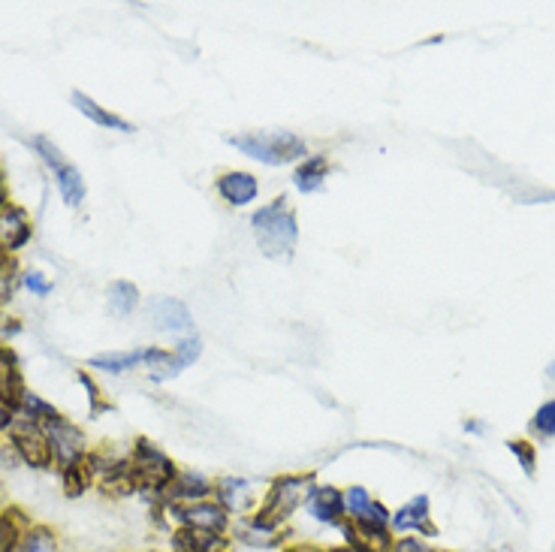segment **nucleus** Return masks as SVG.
I'll use <instances>...</instances> for the list:
<instances>
[{"label":"nucleus","instance_id":"obj_1","mask_svg":"<svg viewBox=\"0 0 555 552\" xmlns=\"http://www.w3.org/2000/svg\"><path fill=\"white\" fill-rule=\"evenodd\" d=\"M254 236L257 245L263 248L266 257H290L299 239V227H296V215L287 206V200H275L266 209H260L254 215Z\"/></svg>","mask_w":555,"mask_h":552},{"label":"nucleus","instance_id":"obj_2","mask_svg":"<svg viewBox=\"0 0 555 552\" xmlns=\"http://www.w3.org/2000/svg\"><path fill=\"white\" fill-rule=\"evenodd\" d=\"M230 145L269 166H281L305 154V142L287 130H251L242 136H230Z\"/></svg>","mask_w":555,"mask_h":552},{"label":"nucleus","instance_id":"obj_3","mask_svg":"<svg viewBox=\"0 0 555 552\" xmlns=\"http://www.w3.org/2000/svg\"><path fill=\"white\" fill-rule=\"evenodd\" d=\"M308 492H311V477H281V480L272 483V489H269L266 501L260 504V510L251 513L248 519L254 525L278 534V528L287 522V516L308 498Z\"/></svg>","mask_w":555,"mask_h":552},{"label":"nucleus","instance_id":"obj_4","mask_svg":"<svg viewBox=\"0 0 555 552\" xmlns=\"http://www.w3.org/2000/svg\"><path fill=\"white\" fill-rule=\"evenodd\" d=\"M130 474H133V483L136 489L142 492H157L163 495L166 486L175 480V465L145 438H139L133 444V456H130Z\"/></svg>","mask_w":555,"mask_h":552},{"label":"nucleus","instance_id":"obj_5","mask_svg":"<svg viewBox=\"0 0 555 552\" xmlns=\"http://www.w3.org/2000/svg\"><path fill=\"white\" fill-rule=\"evenodd\" d=\"M169 510L178 519V528H197V531H212V534H227L230 531V510L221 507L218 501H194V504H169Z\"/></svg>","mask_w":555,"mask_h":552},{"label":"nucleus","instance_id":"obj_6","mask_svg":"<svg viewBox=\"0 0 555 552\" xmlns=\"http://www.w3.org/2000/svg\"><path fill=\"white\" fill-rule=\"evenodd\" d=\"M13 444L19 450V456L31 465V468H49L52 465V444L46 438V432L34 423V420H16L10 426Z\"/></svg>","mask_w":555,"mask_h":552},{"label":"nucleus","instance_id":"obj_7","mask_svg":"<svg viewBox=\"0 0 555 552\" xmlns=\"http://www.w3.org/2000/svg\"><path fill=\"white\" fill-rule=\"evenodd\" d=\"M46 438H49V444H52V456L67 468V465H73V462H79L82 456H85V435L70 423V420H64L61 414L58 417H52V420H46Z\"/></svg>","mask_w":555,"mask_h":552},{"label":"nucleus","instance_id":"obj_8","mask_svg":"<svg viewBox=\"0 0 555 552\" xmlns=\"http://www.w3.org/2000/svg\"><path fill=\"white\" fill-rule=\"evenodd\" d=\"M31 239V221L25 209L19 206H4L0 209V257H10Z\"/></svg>","mask_w":555,"mask_h":552},{"label":"nucleus","instance_id":"obj_9","mask_svg":"<svg viewBox=\"0 0 555 552\" xmlns=\"http://www.w3.org/2000/svg\"><path fill=\"white\" fill-rule=\"evenodd\" d=\"M308 513L317 519V522H326V525H344L347 522V513H344V492H338L335 486H317L308 492Z\"/></svg>","mask_w":555,"mask_h":552},{"label":"nucleus","instance_id":"obj_10","mask_svg":"<svg viewBox=\"0 0 555 552\" xmlns=\"http://www.w3.org/2000/svg\"><path fill=\"white\" fill-rule=\"evenodd\" d=\"M212 492H215V486H212L203 474L181 471V474H175V480L166 486L163 501H166V504H194V501H206Z\"/></svg>","mask_w":555,"mask_h":552},{"label":"nucleus","instance_id":"obj_11","mask_svg":"<svg viewBox=\"0 0 555 552\" xmlns=\"http://www.w3.org/2000/svg\"><path fill=\"white\" fill-rule=\"evenodd\" d=\"M172 552H230V537L197 528H178L172 534Z\"/></svg>","mask_w":555,"mask_h":552},{"label":"nucleus","instance_id":"obj_12","mask_svg":"<svg viewBox=\"0 0 555 552\" xmlns=\"http://www.w3.org/2000/svg\"><path fill=\"white\" fill-rule=\"evenodd\" d=\"M197 356H200V341H197V338H191V341L178 344L172 353L160 350V353H157V359L151 362V375H154L157 381L175 378V375L181 372V368H188V365H191Z\"/></svg>","mask_w":555,"mask_h":552},{"label":"nucleus","instance_id":"obj_13","mask_svg":"<svg viewBox=\"0 0 555 552\" xmlns=\"http://www.w3.org/2000/svg\"><path fill=\"white\" fill-rule=\"evenodd\" d=\"M390 528L393 534H405V531H423V534H435L432 528V516H429V498L426 495H417L411 498L405 507H399L390 519Z\"/></svg>","mask_w":555,"mask_h":552},{"label":"nucleus","instance_id":"obj_14","mask_svg":"<svg viewBox=\"0 0 555 552\" xmlns=\"http://www.w3.org/2000/svg\"><path fill=\"white\" fill-rule=\"evenodd\" d=\"M22 396H25V387L16 372V356L13 350L0 347V405L16 411L22 405Z\"/></svg>","mask_w":555,"mask_h":552},{"label":"nucleus","instance_id":"obj_15","mask_svg":"<svg viewBox=\"0 0 555 552\" xmlns=\"http://www.w3.org/2000/svg\"><path fill=\"white\" fill-rule=\"evenodd\" d=\"M157 347H139V350H127V353H103V356H94L91 365L94 368H103V372H112V375H121V372H130V368L142 365V362H154L157 359Z\"/></svg>","mask_w":555,"mask_h":552},{"label":"nucleus","instance_id":"obj_16","mask_svg":"<svg viewBox=\"0 0 555 552\" xmlns=\"http://www.w3.org/2000/svg\"><path fill=\"white\" fill-rule=\"evenodd\" d=\"M218 191L230 206H248L257 197V178L248 172H227L218 178Z\"/></svg>","mask_w":555,"mask_h":552},{"label":"nucleus","instance_id":"obj_17","mask_svg":"<svg viewBox=\"0 0 555 552\" xmlns=\"http://www.w3.org/2000/svg\"><path fill=\"white\" fill-rule=\"evenodd\" d=\"M151 314L157 317V323L163 329H172V332H188L194 326L188 308H184L178 299H157V302H151Z\"/></svg>","mask_w":555,"mask_h":552},{"label":"nucleus","instance_id":"obj_18","mask_svg":"<svg viewBox=\"0 0 555 552\" xmlns=\"http://www.w3.org/2000/svg\"><path fill=\"white\" fill-rule=\"evenodd\" d=\"M31 528V522L25 519L22 510H4L0 513V552H16V546L22 543L25 531Z\"/></svg>","mask_w":555,"mask_h":552},{"label":"nucleus","instance_id":"obj_19","mask_svg":"<svg viewBox=\"0 0 555 552\" xmlns=\"http://www.w3.org/2000/svg\"><path fill=\"white\" fill-rule=\"evenodd\" d=\"M73 106H76L82 115H88L94 124H100V127H112V130H121V133H130V130H133L124 118L112 115L109 109H103L100 103H94V100H91L88 94H82V91H76V94H73Z\"/></svg>","mask_w":555,"mask_h":552},{"label":"nucleus","instance_id":"obj_20","mask_svg":"<svg viewBox=\"0 0 555 552\" xmlns=\"http://www.w3.org/2000/svg\"><path fill=\"white\" fill-rule=\"evenodd\" d=\"M326 154H314V157H308V160H302V166L296 169V188L302 191V194H311V191H317L320 184H323V178H326Z\"/></svg>","mask_w":555,"mask_h":552},{"label":"nucleus","instance_id":"obj_21","mask_svg":"<svg viewBox=\"0 0 555 552\" xmlns=\"http://www.w3.org/2000/svg\"><path fill=\"white\" fill-rule=\"evenodd\" d=\"M55 175H58V188H61L64 203L76 209V206L85 200V178H82V172H79L73 163H67V166L58 169Z\"/></svg>","mask_w":555,"mask_h":552},{"label":"nucleus","instance_id":"obj_22","mask_svg":"<svg viewBox=\"0 0 555 552\" xmlns=\"http://www.w3.org/2000/svg\"><path fill=\"white\" fill-rule=\"evenodd\" d=\"M16 552H58V537L46 525H31L22 543L16 546Z\"/></svg>","mask_w":555,"mask_h":552},{"label":"nucleus","instance_id":"obj_23","mask_svg":"<svg viewBox=\"0 0 555 552\" xmlns=\"http://www.w3.org/2000/svg\"><path fill=\"white\" fill-rule=\"evenodd\" d=\"M139 302V290L130 284V281H112L109 284V308L118 314V317H127Z\"/></svg>","mask_w":555,"mask_h":552},{"label":"nucleus","instance_id":"obj_24","mask_svg":"<svg viewBox=\"0 0 555 552\" xmlns=\"http://www.w3.org/2000/svg\"><path fill=\"white\" fill-rule=\"evenodd\" d=\"M91 465H88V453L79 459V462H73V465H67L64 468V492L70 495V498H76V495H82L85 489H88V483H91Z\"/></svg>","mask_w":555,"mask_h":552},{"label":"nucleus","instance_id":"obj_25","mask_svg":"<svg viewBox=\"0 0 555 552\" xmlns=\"http://www.w3.org/2000/svg\"><path fill=\"white\" fill-rule=\"evenodd\" d=\"M372 501H375V498L368 495V489H362V486H350V489H344V513H347V519L362 516Z\"/></svg>","mask_w":555,"mask_h":552},{"label":"nucleus","instance_id":"obj_26","mask_svg":"<svg viewBox=\"0 0 555 552\" xmlns=\"http://www.w3.org/2000/svg\"><path fill=\"white\" fill-rule=\"evenodd\" d=\"M34 145H37V151H40V157L58 172V169H64L67 166V160H64V154H61V148L52 142V139H46V136H37L34 139Z\"/></svg>","mask_w":555,"mask_h":552},{"label":"nucleus","instance_id":"obj_27","mask_svg":"<svg viewBox=\"0 0 555 552\" xmlns=\"http://www.w3.org/2000/svg\"><path fill=\"white\" fill-rule=\"evenodd\" d=\"M28 417H37V420H52V417H58V411L52 408V405H46L43 399H37V396H31L28 390H25V396H22V405H19Z\"/></svg>","mask_w":555,"mask_h":552},{"label":"nucleus","instance_id":"obj_28","mask_svg":"<svg viewBox=\"0 0 555 552\" xmlns=\"http://www.w3.org/2000/svg\"><path fill=\"white\" fill-rule=\"evenodd\" d=\"M534 432H540L543 438H552L555 435V402H546L537 414H534Z\"/></svg>","mask_w":555,"mask_h":552},{"label":"nucleus","instance_id":"obj_29","mask_svg":"<svg viewBox=\"0 0 555 552\" xmlns=\"http://www.w3.org/2000/svg\"><path fill=\"white\" fill-rule=\"evenodd\" d=\"M13 272H16V263L10 257H0V305L10 302L13 296Z\"/></svg>","mask_w":555,"mask_h":552},{"label":"nucleus","instance_id":"obj_30","mask_svg":"<svg viewBox=\"0 0 555 552\" xmlns=\"http://www.w3.org/2000/svg\"><path fill=\"white\" fill-rule=\"evenodd\" d=\"M510 450H513V456H516V459L522 462L525 474L531 477V474H534V465H537L534 447H531V444H525V441H510Z\"/></svg>","mask_w":555,"mask_h":552},{"label":"nucleus","instance_id":"obj_31","mask_svg":"<svg viewBox=\"0 0 555 552\" xmlns=\"http://www.w3.org/2000/svg\"><path fill=\"white\" fill-rule=\"evenodd\" d=\"M393 552H435L423 537H414V534H405L399 540H393Z\"/></svg>","mask_w":555,"mask_h":552},{"label":"nucleus","instance_id":"obj_32","mask_svg":"<svg viewBox=\"0 0 555 552\" xmlns=\"http://www.w3.org/2000/svg\"><path fill=\"white\" fill-rule=\"evenodd\" d=\"M79 381H82V384H85V390L91 393V405H94V411H91V414H100V411H106L109 405H106V402L100 399V390H97V384H94V381H91V378H88L85 372L79 375Z\"/></svg>","mask_w":555,"mask_h":552},{"label":"nucleus","instance_id":"obj_33","mask_svg":"<svg viewBox=\"0 0 555 552\" xmlns=\"http://www.w3.org/2000/svg\"><path fill=\"white\" fill-rule=\"evenodd\" d=\"M25 287L34 290V293H40V296L52 293V284H49L40 272H28V275H25Z\"/></svg>","mask_w":555,"mask_h":552},{"label":"nucleus","instance_id":"obj_34","mask_svg":"<svg viewBox=\"0 0 555 552\" xmlns=\"http://www.w3.org/2000/svg\"><path fill=\"white\" fill-rule=\"evenodd\" d=\"M284 552H326V549H317V546H311V543H293V546H287Z\"/></svg>","mask_w":555,"mask_h":552},{"label":"nucleus","instance_id":"obj_35","mask_svg":"<svg viewBox=\"0 0 555 552\" xmlns=\"http://www.w3.org/2000/svg\"><path fill=\"white\" fill-rule=\"evenodd\" d=\"M7 203V184H4V175H0V209Z\"/></svg>","mask_w":555,"mask_h":552},{"label":"nucleus","instance_id":"obj_36","mask_svg":"<svg viewBox=\"0 0 555 552\" xmlns=\"http://www.w3.org/2000/svg\"><path fill=\"white\" fill-rule=\"evenodd\" d=\"M326 552H356L350 543H344V546H332V549H326Z\"/></svg>","mask_w":555,"mask_h":552},{"label":"nucleus","instance_id":"obj_37","mask_svg":"<svg viewBox=\"0 0 555 552\" xmlns=\"http://www.w3.org/2000/svg\"><path fill=\"white\" fill-rule=\"evenodd\" d=\"M549 378H552V381H555V362H552V365H549Z\"/></svg>","mask_w":555,"mask_h":552},{"label":"nucleus","instance_id":"obj_38","mask_svg":"<svg viewBox=\"0 0 555 552\" xmlns=\"http://www.w3.org/2000/svg\"><path fill=\"white\" fill-rule=\"evenodd\" d=\"M435 552H441V549H435Z\"/></svg>","mask_w":555,"mask_h":552}]
</instances>
